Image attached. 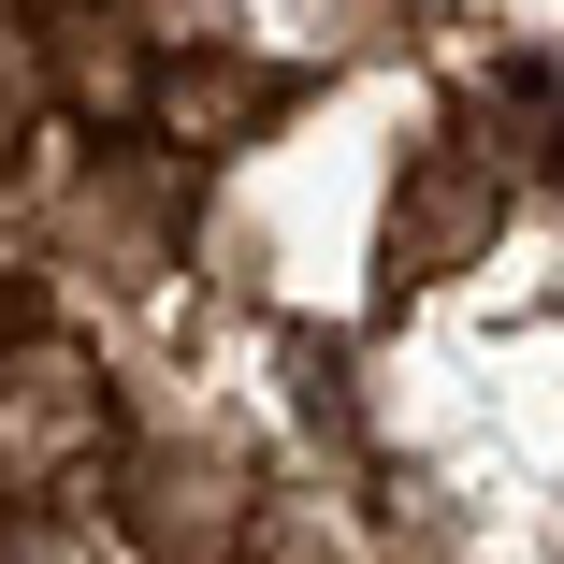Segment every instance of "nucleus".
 Returning a JSON list of instances; mask_svg holds the SVG:
<instances>
[{
  "label": "nucleus",
  "mask_w": 564,
  "mask_h": 564,
  "mask_svg": "<svg viewBox=\"0 0 564 564\" xmlns=\"http://www.w3.org/2000/svg\"><path fill=\"white\" fill-rule=\"evenodd\" d=\"M58 247L87 275H160L188 261V160L174 145H87L73 203H58Z\"/></svg>",
  "instance_id": "nucleus-4"
},
{
  "label": "nucleus",
  "mask_w": 564,
  "mask_h": 564,
  "mask_svg": "<svg viewBox=\"0 0 564 564\" xmlns=\"http://www.w3.org/2000/svg\"><path fill=\"white\" fill-rule=\"evenodd\" d=\"M492 247H507V160L478 131H420L405 174H391V203H377V290L420 304L448 275H478Z\"/></svg>",
  "instance_id": "nucleus-2"
},
{
  "label": "nucleus",
  "mask_w": 564,
  "mask_h": 564,
  "mask_svg": "<svg viewBox=\"0 0 564 564\" xmlns=\"http://www.w3.org/2000/svg\"><path fill=\"white\" fill-rule=\"evenodd\" d=\"M58 117V73H44V15H0V160Z\"/></svg>",
  "instance_id": "nucleus-7"
},
{
  "label": "nucleus",
  "mask_w": 564,
  "mask_h": 564,
  "mask_svg": "<svg viewBox=\"0 0 564 564\" xmlns=\"http://www.w3.org/2000/svg\"><path fill=\"white\" fill-rule=\"evenodd\" d=\"M117 391H101L73 348H30L15 377H0V492H58V478H117Z\"/></svg>",
  "instance_id": "nucleus-3"
},
{
  "label": "nucleus",
  "mask_w": 564,
  "mask_h": 564,
  "mask_svg": "<svg viewBox=\"0 0 564 564\" xmlns=\"http://www.w3.org/2000/svg\"><path fill=\"white\" fill-rule=\"evenodd\" d=\"M44 73H58V117H87L101 145H131V131H145V101H160V44L117 15V0H73V15H44Z\"/></svg>",
  "instance_id": "nucleus-6"
},
{
  "label": "nucleus",
  "mask_w": 564,
  "mask_h": 564,
  "mask_svg": "<svg viewBox=\"0 0 564 564\" xmlns=\"http://www.w3.org/2000/svg\"><path fill=\"white\" fill-rule=\"evenodd\" d=\"M101 507H117V535L145 564H247L261 535V464L232 434H131L117 478H101Z\"/></svg>",
  "instance_id": "nucleus-1"
},
{
  "label": "nucleus",
  "mask_w": 564,
  "mask_h": 564,
  "mask_svg": "<svg viewBox=\"0 0 564 564\" xmlns=\"http://www.w3.org/2000/svg\"><path fill=\"white\" fill-rule=\"evenodd\" d=\"M290 101H304V73L247 58V44H160L145 145H174V160H232V145H261V131L290 117Z\"/></svg>",
  "instance_id": "nucleus-5"
}]
</instances>
